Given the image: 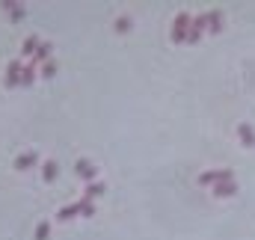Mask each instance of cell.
Instances as JSON below:
<instances>
[{"mask_svg":"<svg viewBox=\"0 0 255 240\" xmlns=\"http://www.w3.org/2000/svg\"><path fill=\"white\" fill-rule=\"evenodd\" d=\"M193 24V18L184 12V15H178V21L172 24V39L175 42H184V39H190V33H187V27Z\"/></svg>","mask_w":255,"mask_h":240,"instance_id":"cell-1","label":"cell"},{"mask_svg":"<svg viewBox=\"0 0 255 240\" xmlns=\"http://www.w3.org/2000/svg\"><path fill=\"white\" fill-rule=\"evenodd\" d=\"M238 137H241V143L244 145H250V148H255V134L250 125H238Z\"/></svg>","mask_w":255,"mask_h":240,"instance_id":"cell-2","label":"cell"},{"mask_svg":"<svg viewBox=\"0 0 255 240\" xmlns=\"http://www.w3.org/2000/svg\"><path fill=\"white\" fill-rule=\"evenodd\" d=\"M77 175H80L83 181H92V178H95V166L86 163V160H77Z\"/></svg>","mask_w":255,"mask_h":240,"instance_id":"cell-3","label":"cell"},{"mask_svg":"<svg viewBox=\"0 0 255 240\" xmlns=\"http://www.w3.org/2000/svg\"><path fill=\"white\" fill-rule=\"evenodd\" d=\"M235 193H238V184L235 181H223V184L214 187V196H235Z\"/></svg>","mask_w":255,"mask_h":240,"instance_id":"cell-4","label":"cell"},{"mask_svg":"<svg viewBox=\"0 0 255 240\" xmlns=\"http://www.w3.org/2000/svg\"><path fill=\"white\" fill-rule=\"evenodd\" d=\"M33 163H36V154H33V151H27V154H21V157L15 160V169H30Z\"/></svg>","mask_w":255,"mask_h":240,"instance_id":"cell-5","label":"cell"},{"mask_svg":"<svg viewBox=\"0 0 255 240\" xmlns=\"http://www.w3.org/2000/svg\"><path fill=\"white\" fill-rule=\"evenodd\" d=\"M18 74H21V62H12V65H9V71H6V80H9L12 86H18V83H21V80H18Z\"/></svg>","mask_w":255,"mask_h":240,"instance_id":"cell-6","label":"cell"},{"mask_svg":"<svg viewBox=\"0 0 255 240\" xmlns=\"http://www.w3.org/2000/svg\"><path fill=\"white\" fill-rule=\"evenodd\" d=\"M53 175H56V163L48 160V163H45V181H53Z\"/></svg>","mask_w":255,"mask_h":240,"instance_id":"cell-7","label":"cell"},{"mask_svg":"<svg viewBox=\"0 0 255 240\" xmlns=\"http://www.w3.org/2000/svg\"><path fill=\"white\" fill-rule=\"evenodd\" d=\"M33 77H36V68H33V65H27V68H24V77H21V83L27 86V83H33Z\"/></svg>","mask_w":255,"mask_h":240,"instance_id":"cell-8","label":"cell"},{"mask_svg":"<svg viewBox=\"0 0 255 240\" xmlns=\"http://www.w3.org/2000/svg\"><path fill=\"white\" fill-rule=\"evenodd\" d=\"M48 232H51V226H48V223H39V229H36V240H45V238H48Z\"/></svg>","mask_w":255,"mask_h":240,"instance_id":"cell-9","label":"cell"},{"mask_svg":"<svg viewBox=\"0 0 255 240\" xmlns=\"http://www.w3.org/2000/svg\"><path fill=\"white\" fill-rule=\"evenodd\" d=\"M98 193H104V184H92V187L86 190V199H92V196H98Z\"/></svg>","mask_w":255,"mask_h":240,"instance_id":"cell-10","label":"cell"},{"mask_svg":"<svg viewBox=\"0 0 255 240\" xmlns=\"http://www.w3.org/2000/svg\"><path fill=\"white\" fill-rule=\"evenodd\" d=\"M36 48H39V42H36V36L24 42V53H30V50H36Z\"/></svg>","mask_w":255,"mask_h":240,"instance_id":"cell-11","label":"cell"},{"mask_svg":"<svg viewBox=\"0 0 255 240\" xmlns=\"http://www.w3.org/2000/svg\"><path fill=\"white\" fill-rule=\"evenodd\" d=\"M6 9H12V18H15V21L21 18V6H18V3H6Z\"/></svg>","mask_w":255,"mask_h":240,"instance_id":"cell-12","label":"cell"},{"mask_svg":"<svg viewBox=\"0 0 255 240\" xmlns=\"http://www.w3.org/2000/svg\"><path fill=\"white\" fill-rule=\"evenodd\" d=\"M116 30H119V33H122V30H131V21H128V18H119V21H116Z\"/></svg>","mask_w":255,"mask_h":240,"instance_id":"cell-13","label":"cell"},{"mask_svg":"<svg viewBox=\"0 0 255 240\" xmlns=\"http://www.w3.org/2000/svg\"><path fill=\"white\" fill-rule=\"evenodd\" d=\"M53 71H56V65H53V62H48V65H45V77H51Z\"/></svg>","mask_w":255,"mask_h":240,"instance_id":"cell-14","label":"cell"}]
</instances>
